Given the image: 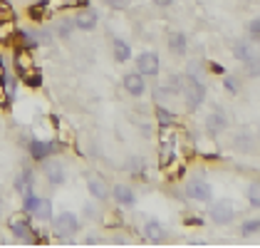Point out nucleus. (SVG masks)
I'll use <instances>...</instances> for the list:
<instances>
[{
	"label": "nucleus",
	"instance_id": "f03ea898",
	"mask_svg": "<svg viewBox=\"0 0 260 248\" xmlns=\"http://www.w3.org/2000/svg\"><path fill=\"white\" fill-rule=\"evenodd\" d=\"M181 95L186 100V109L188 112H196L201 104H203V100H206V84L199 80V75L186 72L183 75V89H181Z\"/></svg>",
	"mask_w": 260,
	"mask_h": 248
},
{
	"label": "nucleus",
	"instance_id": "f257e3e1",
	"mask_svg": "<svg viewBox=\"0 0 260 248\" xmlns=\"http://www.w3.org/2000/svg\"><path fill=\"white\" fill-rule=\"evenodd\" d=\"M15 70H18V77H20L25 84L30 87H40V72L35 67V60H32V50H25V47H18L15 50Z\"/></svg>",
	"mask_w": 260,
	"mask_h": 248
},
{
	"label": "nucleus",
	"instance_id": "ddd939ff",
	"mask_svg": "<svg viewBox=\"0 0 260 248\" xmlns=\"http://www.w3.org/2000/svg\"><path fill=\"white\" fill-rule=\"evenodd\" d=\"M45 179H47V184H52V186H62L64 181H67L64 166L57 164V162H47V166H45Z\"/></svg>",
	"mask_w": 260,
	"mask_h": 248
},
{
	"label": "nucleus",
	"instance_id": "6e6552de",
	"mask_svg": "<svg viewBox=\"0 0 260 248\" xmlns=\"http://www.w3.org/2000/svg\"><path fill=\"white\" fill-rule=\"evenodd\" d=\"M211 219H213V224H218V226H228L233 219H236V208L231 201H216L213 206H211Z\"/></svg>",
	"mask_w": 260,
	"mask_h": 248
},
{
	"label": "nucleus",
	"instance_id": "39448f33",
	"mask_svg": "<svg viewBox=\"0 0 260 248\" xmlns=\"http://www.w3.org/2000/svg\"><path fill=\"white\" fill-rule=\"evenodd\" d=\"M8 228H10V233H13L18 241H25V243H35V241H40V238H38V228L32 226L27 219H22V216L10 219V221H8Z\"/></svg>",
	"mask_w": 260,
	"mask_h": 248
},
{
	"label": "nucleus",
	"instance_id": "c756f323",
	"mask_svg": "<svg viewBox=\"0 0 260 248\" xmlns=\"http://www.w3.org/2000/svg\"><path fill=\"white\" fill-rule=\"evenodd\" d=\"M3 80H5V84H3V87H5V95H8V100H13V97H15V92H18V89H15V84H18L15 75H3Z\"/></svg>",
	"mask_w": 260,
	"mask_h": 248
},
{
	"label": "nucleus",
	"instance_id": "aec40b11",
	"mask_svg": "<svg viewBox=\"0 0 260 248\" xmlns=\"http://www.w3.org/2000/svg\"><path fill=\"white\" fill-rule=\"evenodd\" d=\"M32 216H35L40 224L52 221V201H50V199H40V204H38V208L32 211Z\"/></svg>",
	"mask_w": 260,
	"mask_h": 248
},
{
	"label": "nucleus",
	"instance_id": "f3484780",
	"mask_svg": "<svg viewBox=\"0 0 260 248\" xmlns=\"http://www.w3.org/2000/svg\"><path fill=\"white\" fill-rule=\"evenodd\" d=\"M233 57H236L238 62H248V60H253V57H255V47H253L250 42L238 40L236 45H233Z\"/></svg>",
	"mask_w": 260,
	"mask_h": 248
},
{
	"label": "nucleus",
	"instance_id": "b1692460",
	"mask_svg": "<svg viewBox=\"0 0 260 248\" xmlns=\"http://www.w3.org/2000/svg\"><path fill=\"white\" fill-rule=\"evenodd\" d=\"M245 196H248V204H250V208H260V181H253V184L248 186Z\"/></svg>",
	"mask_w": 260,
	"mask_h": 248
},
{
	"label": "nucleus",
	"instance_id": "dca6fc26",
	"mask_svg": "<svg viewBox=\"0 0 260 248\" xmlns=\"http://www.w3.org/2000/svg\"><path fill=\"white\" fill-rule=\"evenodd\" d=\"M112 55H114L117 62H129L132 60V45L126 40H121V38H114V42H112Z\"/></svg>",
	"mask_w": 260,
	"mask_h": 248
},
{
	"label": "nucleus",
	"instance_id": "4468645a",
	"mask_svg": "<svg viewBox=\"0 0 260 248\" xmlns=\"http://www.w3.org/2000/svg\"><path fill=\"white\" fill-rule=\"evenodd\" d=\"M97 20H100L97 10H82L80 15L75 18V27H77V30H84V33H92V30L97 27Z\"/></svg>",
	"mask_w": 260,
	"mask_h": 248
},
{
	"label": "nucleus",
	"instance_id": "cd10ccee",
	"mask_svg": "<svg viewBox=\"0 0 260 248\" xmlns=\"http://www.w3.org/2000/svg\"><path fill=\"white\" fill-rule=\"evenodd\" d=\"M223 89H225L228 95H238V89H240L238 77H233V75H223Z\"/></svg>",
	"mask_w": 260,
	"mask_h": 248
},
{
	"label": "nucleus",
	"instance_id": "72a5a7b5",
	"mask_svg": "<svg viewBox=\"0 0 260 248\" xmlns=\"http://www.w3.org/2000/svg\"><path fill=\"white\" fill-rule=\"evenodd\" d=\"M211 65V72H216V75H225V67L220 65V62H208Z\"/></svg>",
	"mask_w": 260,
	"mask_h": 248
},
{
	"label": "nucleus",
	"instance_id": "5701e85b",
	"mask_svg": "<svg viewBox=\"0 0 260 248\" xmlns=\"http://www.w3.org/2000/svg\"><path fill=\"white\" fill-rule=\"evenodd\" d=\"M126 171L129 174H134V176H146V162L141 159V157H132L129 162H126Z\"/></svg>",
	"mask_w": 260,
	"mask_h": 248
},
{
	"label": "nucleus",
	"instance_id": "c85d7f7f",
	"mask_svg": "<svg viewBox=\"0 0 260 248\" xmlns=\"http://www.w3.org/2000/svg\"><path fill=\"white\" fill-rule=\"evenodd\" d=\"M245 65V75L248 77H260V57L255 55L253 60H248V62H243Z\"/></svg>",
	"mask_w": 260,
	"mask_h": 248
},
{
	"label": "nucleus",
	"instance_id": "9d476101",
	"mask_svg": "<svg viewBox=\"0 0 260 248\" xmlns=\"http://www.w3.org/2000/svg\"><path fill=\"white\" fill-rule=\"evenodd\" d=\"M112 199L119 204V206L124 208H132L134 204H137V194H134V189L126 184H117L114 189H112Z\"/></svg>",
	"mask_w": 260,
	"mask_h": 248
},
{
	"label": "nucleus",
	"instance_id": "393cba45",
	"mask_svg": "<svg viewBox=\"0 0 260 248\" xmlns=\"http://www.w3.org/2000/svg\"><path fill=\"white\" fill-rule=\"evenodd\" d=\"M240 233L243 236H255V233H260V219H245L240 224Z\"/></svg>",
	"mask_w": 260,
	"mask_h": 248
},
{
	"label": "nucleus",
	"instance_id": "20e7f679",
	"mask_svg": "<svg viewBox=\"0 0 260 248\" xmlns=\"http://www.w3.org/2000/svg\"><path fill=\"white\" fill-rule=\"evenodd\" d=\"M183 196L191 199V201L208 204L213 199V186L208 184V181H203V179H191V181H186V186H183Z\"/></svg>",
	"mask_w": 260,
	"mask_h": 248
},
{
	"label": "nucleus",
	"instance_id": "423d86ee",
	"mask_svg": "<svg viewBox=\"0 0 260 248\" xmlns=\"http://www.w3.org/2000/svg\"><path fill=\"white\" fill-rule=\"evenodd\" d=\"M159 70H161V62H159V55H156V52L146 50V52H141L139 57H137V72H139V75L156 77Z\"/></svg>",
	"mask_w": 260,
	"mask_h": 248
},
{
	"label": "nucleus",
	"instance_id": "a878e982",
	"mask_svg": "<svg viewBox=\"0 0 260 248\" xmlns=\"http://www.w3.org/2000/svg\"><path fill=\"white\" fill-rule=\"evenodd\" d=\"M40 204V196H35V191H25V199H22V211L25 213H32Z\"/></svg>",
	"mask_w": 260,
	"mask_h": 248
},
{
	"label": "nucleus",
	"instance_id": "4be33fe9",
	"mask_svg": "<svg viewBox=\"0 0 260 248\" xmlns=\"http://www.w3.org/2000/svg\"><path fill=\"white\" fill-rule=\"evenodd\" d=\"M233 146H236L238 151H253V149H255V137L240 132L238 137H236V142H233Z\"/></svg>",
	"mask_w": 260,
	"mask_h": 248
},
{
	"label": "nucleus",
	"instance_id": "7ed1b4c3",
	"mask_svg": "<svg viewBox=\"0 0 260 248\" xmlns=\"http://www.w3.org/2000/svg\"><path fill=\"white\" fill-rule=\"evenodd\" d=\"M52 231L60 236L62 241H64V238H72V236L80 231V219H77L72 211H62L57 216H52Z\"/></svg>",
	"mask_w": 260,
	"mask_h": 248
},
{
	"label": "nucleus",
	"instance_id": "bb28decb",
	"mask_svg": "<svg viewBox=\"0 0 260 248\" xmlns=\"http://www.w3.org/2000/svg\"><path fill=\"white\" fill-rule=\"evenodd\" d=\"M156 122H159L161 127H169V124H174V112L159 104V107H156Z\"/></svg>",
	"mask_w": 260,
	"mask_h": 248
},
{
	"label": "nucleus",
	"instance_id": "f704fd0d",
	"mask_svg": "<svg viewBox=\"0 0 260 248\" xmlns=\"http://www.w3.org/2000/svg\"><path fill=\"white\" fill-rule=\"evenodd\" d=\"M201 224H203L201 219H191V216L186 219V226H201Z\"/></svg>",
	"mask_w": 260,
	"mask_h": 248
},
{
	"label": "nucleus",
	"instance_id": "e433bc0d",
	"mask_svg": "<svg viewBox=\"0 0 260 248\" xmlns=\"http://www.w3.org/2000/svg\"><path fill=\"white\" fill-rule=\"evenodd\" d=\"M67 3H70V8H77V5H84L87 0H67Z\"/></svg>",
	"mask_w": 260,
	"mask_h": 248
},
{
	"label": "nucleus",
	"instance_id": "2f4dec72",
	"mask_svg": "<svg viewBox=\"0 0 260 248\" xmlns=\"http://www.w3.org/2000/svg\"><path fill=\"white\" fill-rule=\"evenodd\" d=\"M104 3H107V5L112 8V10H124L129 0H104Z\"/></svg>",
	"mask_w": 260,
	"mask_h": 248
},
{
	"label": "nucleus",
	"instance_id": "473e14b6",
	"mask_svg": "<svg viewBox=\"0 0 260 248\" xmlns=\"http://www.w3.org/2000/svg\"><path fill=\"white\" fill-rule=\"evenodd\" d=\"M84 216H87V219H100L97 206H94V204H87V206H84Z\"/></svg>",
	"mask_w": 260,
	"mask_h": 248
},
{
	"label": "nucleus",
	"instance_id": "2eb2a0df",
	"mask_svg": "<svg viewBox=\"0 0 260 248\" xmlns=\"http://www.w3.org/2000/svg\"><path fill=\"white\" fill-rule=\"evenodd\" d=\"M144 236L149 238V241H164L166 238V228L161 226V221H156V219H149L146 224H144Z\"/></svg>",
	"mask_w": 260,
	"mask_h": 248
},
{
	"label": "nucleus",
	"instance_id": "412c9836",
	"mask_svg": "<svg viewBox=\"0 0 260 248\" xmlns=\"http://www.w3.org/2000/svg\"><path fill=\"white\" fill-rule=\"evenodd\" d=\"M18 38H20V47L25 50H38L40 45V38H38V30H18Z\"/></svg>",
	"mask_w": 260,
	"mask_h": 248
},
{
	"label": "nucleus",
	"instance_id": "7c9ffc66",
	"mask_svg": "<svg viewBox=\"0 0 260 248\" xmlns=\"http://www.w3.org/2000/svg\"><path fill=\"white\" fill-rule=\"evenodd\" d=\"M245 30H248V35H250V38H260V18H253V20L248 22V27H245Z\"/></svg>",
	"mask_w": 260,
	"mask_h": 248
},
{
	"label": "nucleus",
	"instance_id": "9b49d317",
	"mask_svg": "<svg viewBox=\"0 0 260 248\" xmlns=\"http://www.w3.org/2000/svg\"><path fill=\"white\" fill-rule=\"evenodd\" d=\"M124 89H126L132 97H141V95L146 92L144 75H139V72H129V75H124Z\"/></svg>",
	"mask_w": 260,
	"mask_h": 248
},
{
	"label": "nucleus",
	"instance_id": "6ab92c4d",
	"mask_svg": "<svg viewBox=\"0 0 260 248\" xmlns=\"http://www.w3.org/2000/svg\"><path fill=\"white\" fill-rule=\"evenodd\" d=\"M75 30H77V27H75V18H60V20L55 22V35L62 38V40L72 38Z\"/></svg>",
	"mask_w": 260,
	"mask_h": 248
},
{
	"label": "nucleus",
	"instance_id": "f8f14e48",
	"mask_svg": "<svg viewBox=\"0 0 260 248\" xmlns=\"http://www.w3.org/2000/svg\"><path fill=\"white\" fill-rule=\"evenodd\" d=\"M87 191H89L92 199H97V201H107V199H109L107 181L100 179V176H87Z\"/></svg>",
	"mask_w": 260,
	"mask_h": 248
},
{
	"label": "nucleus",
	"instance_id": "1a4fd4ad",
	"mask_svg": "<svg viewBox=\"0 0 260 248\" xmlns=\"http://www.w3.org/2000/svg\"><path fill=\"white\" fill-rule=\"evenodd\" d=\"M206 132L211 134V137H218L223 129H228V117L220 112V109H213L211 114H206Z\"/></svg>",
	"mask_w": 260,
	"mask_h": 248
},
{
	"label": "nucleus",
	"instance_id": "c9c22d12",
	"mask_svg": "<svg viewBox=\"0 0 260 248\" xmlns=\"http://www.w3.org/2000/svg\"><path fill=\"white\" fill-rule=\"evenodd\" d=\"M171 3H174V0H154V5H156V8H169Z\"/></svg>",
	"mask_w": 260,
	"mask_h": 248
},
{
	"label": "nucleus",
	"instance_id": "0eeeda50",
	"mask_svg": "<svg viewBox=\"0 0 260 248\" xmlns=\"http://www.w3.org/2000/svg\"><path fill=\"white\" fill-rule=\"evenodd\" d=\"M57 146H60V142H42V139H30V142H27V151H30V157H32L35 162H45V159H50V157L57 151Z\"/></svg>",
	"mask_w": 260,
	"mask_h": 248
},
{
	"label": "nucleus",
	"instance_id": "a211bd4d",
	"mask_svg": "<svg viewBox=\"0 0 260 248\" xmlns=\"http://www.w3.org/2000/svg\"><path fill=\"white\" fill-rule=\"evenodd\" d=\"M186 47H188V40H186V35H183V33H179V30L169 33V50H171L174 55H183V52H186Z\"/></svg>",
	"mask_w": 260,
	"mask_h": 248
}]
</instances>
